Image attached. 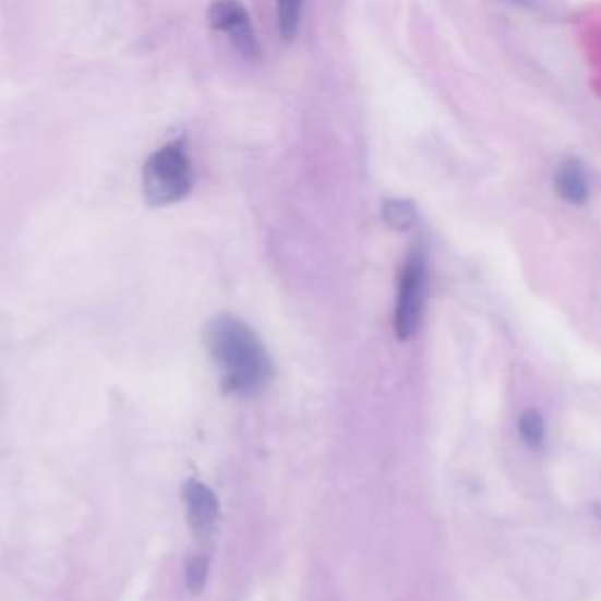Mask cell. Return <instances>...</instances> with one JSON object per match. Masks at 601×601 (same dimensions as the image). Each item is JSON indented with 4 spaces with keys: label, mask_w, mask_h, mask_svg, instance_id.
<instances>
[{
    "label": "cell",
    "mask_w": 601,
    "mask_h": 601,
    "mask_svg": "<svg viewBox=\"0 0 601 601\" xmlns=\"http://www.w3.org/2000/svg\"><path fill=\"white\" fill-rule=\"evenodd\" d=\"M195 187V167L187 136L158 146L142 167V191L151 207H169L187 200Z\"/></svg>",
    "instance_id": "cell-2"
},
{
    "label": "cell",
    "mask_w": 601,
    "mask_h": 601,
    "mask_svg": "<svg viewBox=\"0 0 601 601\" xmlns=\"http://www.w3.org/2000/svg\"><path fill=\"white\" fill-rule=\"evenodd\" d=\"M505 3H513V5H521V8H529L533 3H538V0H505Z\"/></svg>",
    "instance_id": "cell-11"
},
{
    "label": "cell",
    "mask_w": 601,
    "mask_h": 601,
    "mask_svg": "<svg viewBox=\"0 0 601 601\" xmlns=\"http://www.w3.org/2000/svg\"><path fill=\"white\" fill-rule=\"evenodd\" d=\"M383 221L393 230H409L416 221V207L411 200L393 197L383 203Z\"/></svg>",
    "instance_id": "cell-8"
},
{
    "label": "cell",
    "mask_w": 601,
    "mask_h": 601,
    "mask_svg": "<svg viewBox=\"0 0 601 601\" xmlns=\"http://www.w3.org/2000/svg\"><path fill=\"white\" fill-rule=\"evenodd\" d=\"M181 496L183 503H187V515L195 538H209L219 519L217 493L200 480H189L183 484Z\"/></svg>",
    "instance_id": "cell-5"
},
{
    "label": "cell",
    "mask_w": 601,
    "mask_h": 601,
    "mask_svg": "<svg viewBox=\"0 0 601 601\" xmlns=\"http://www.w3.org/2000/svg\"><path fill=\"white\" fill-rule=\"evenodd\" d=\"M277 12V31L285 43L297 40L303 24L305 0H273Z\"/></svg>",
    "instance_id": "cell-7"
},
{
    "label": "cell",
    "mask_w": 601,
    "mask_h": 601,
    "mask_svg": "<svg viewBox=\"0 0 601 601\" xmlns=\"http://www.w3.org/2000/svg\"><path fill=\"white\" fill-rule=\"evenodd\" d=\"M554 191L564 203L582 207L590 197V179L578 158H564L554 169Z\"/></svg>",
    "instance_id": "cell-6"
},
{
    "label": "cell",
    "mask_w": 601,
    "mask_h": 601,
    "mask_svg": "<svg viewBox=\"0 0 601 601\" xmlns=\"http://www.w3.org/2000/svg\"><path fill=\"white\" fill-rule=\"evenodd\" d=\"M205 346L219 366L221 388L233 397H256L273 378V360L259 334L244 320L221 313L205 327Z\"/></svg>",
    "instance_id": "cell-1"
},
{
    "label": "cell",
    "mask_w": 601,
    "mask_h": 601,
    "mask_svg": "<svg viewBox=\"0 0 601 601\" xmlns=\"http://www.w3.org/2000/svg\"><path fill=\"white\" fill-rule=\"evenodd\" d=\"M425 283H428V259L421 244L409 250L397 283V303H395V334L399 341H407L421 325L423 303H425Z\"/></svg>",
    "instance_id": "cell-3"
},
{
    "label": "cell",
    "mask_w": 601,
    "mask_h": 601,
    "mask_svg": "<svg viewBox=\"0 0 601 601\" xmlns=\"http://www.w3.org/2000/svg\"><path fill=\"white\" fill-rule=\"evenodd\" d=\"M517 430H519V437H521L524 444L531 446V449H538V446H541L545 442V419H543V413L538 411V409L521 411Z\"/></svg>",
    "instance_id": "cell-9"
},
{
    "label": "cell",
    "mask_w": 601,
    "mask_h": 601,
    "mask_svg": "<svg viewBox=\"0 0 601 601\" xmlns=\"http://www.w3.org/2000/svg\"><path fill=\"white\" fill-rule=\"evenodd\" d=\"M207 574H209V554H193L187 564V585L191 594L203 592Z\"/></svg>",
    "instance_id": "cell-10"
},
{
    "label": "cell",
    "mask_w": 601,
    "mask_h": 601,
    "mask_svg": "<svg viewBox=\"0 0 601 601\" xmlns=\"http://www.w3.org/2000/svg\"><path fill=\"white\" fill-rule=\"evenodd\" d=\"M207 22L214 34L224 36L238 57L247 61H259L264 57V45L254 28L252 14L240 0H212L207 10Z\"/></svg>",
    "instance_id": "cell-4"
}]
</instances>
